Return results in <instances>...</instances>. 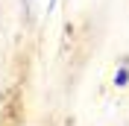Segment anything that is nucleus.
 I'll use <instances>...</instances> for the list:
<instances>
[{
	"label": "nucleus",
	"instance_id": "nucleus-1",
	"mask_svg": "<svg viewBox=\"0 0 129 126\" xmlns=\"http://www.w3.org/2000/svg\"><path fill=\"white\" fill-rule=\"evenodd\" d=\"M50 6H53V0H26V9H29L32 18H35V15H44Z\"/></svg>",
	"mask_w": 129,
	"mask_h": 126
},
{
	"label": "nucleus",
	"instance_id": "nucleus-2",
	"mask_svg": "<svg viewBox=\"0 0 129 126\" xmlns=\"http://www.w3.org/2000/svg\"><path fill=\"white\" fill-rule=\"evenodd\" d=\"M126 79H129V62L123 65L120 71H117V76H114V85H126Z\"/></svg>",
	"mask_w": 129,
	"mask_h": 126
}]
</instances>
